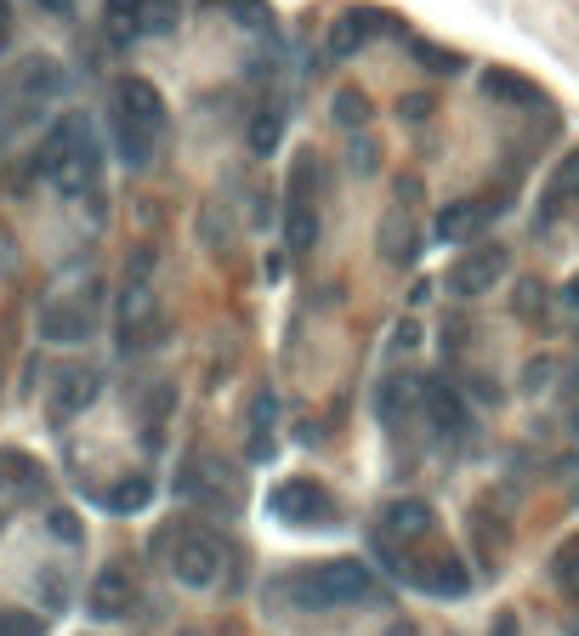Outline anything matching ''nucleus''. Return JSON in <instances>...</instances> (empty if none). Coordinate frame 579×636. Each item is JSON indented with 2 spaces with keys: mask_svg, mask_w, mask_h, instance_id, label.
I'll return each instance as SVG.
<instances>
[{
  "mask_svg": "<svg viewBox=\"0 0 579 636\" xmlns=\"http://www.w3.org/2000/svg\"><path fill=\"white\" fill-rule=\"evenodd\" d=\"M409 52H415V63H421L426 74H460V52H449V46H432V40H409Z\"/></svg>",
  "mask_w": 579,
  "mask_h": 636,
  "instance_id": "nucleus-23",
  "label": "nucleus"
},
{
  "mask_svg": "<svg viewBox=\"0 0 579 636\" xmlns=\"http://www.w3.org/2000/svg\"><path fill=\"white\" fill-rule=\"evenodd\" d=\"M545 381H551V364H545V358L540 364H528V387H545Z\"/></svg>",
  "mask_w": 579,
  "mask_h": 636,
  "instance_id": "nucleus-34",
  "label": "nucleus"
},
{
  "mask_svg": "<svg viewBox=\"0 0 579 636\" xmlns=\"http://www.w3.org/2000/svg\"><path fill=\"white\" fill-rule=\"evenodd\" d=\"M568 421H574V438H579V370H574V387H568Z\"/></svg>",
  "mask_w": 579,
  "mask_h": 636,
  "instance_id": "nucleus-33",
  "label": "nucleus"
},
{
  "mask_svg": "<svg viewBox=\"0 0 579 636\" xmlns=\"http://www.w3.org/2000/svg\"><path fill=\"white\" fill-rule=\"evenodd\" d=\"M114 114H125V120H137L142 131H154V137H165V97H159L154 80H142V74H125L120 86H114Z\"/></svg>",
  "mask_w": 579,
  "mask_h": 636,
  "instance_id": "nucleus-8",
  "label": "nucleus"
},
{
  "mask_svg": "<svg viewBox=\"0 0 579 636\" xmlns=\"http://www.w3.org/2000/svg\"><path fill=\"white\" fill-rule=\"evenodd\" d=\"M154 500V477H142V472H131V477H120L114 489H103V506L114 517H125V512H142Z\"/></svg>",
  "mask_w": 579,
  "mask_h": 636,
  "instance_id": "nucleus-20",
  "label": "nucleus"
},
{
  "mask_svg": "<svg viewBox=\"0 0 579 636\" xmlns=\"http://www.w3.org/2000/svg\"><path fill=\"white\" fill-rule=\"evenodd\" d=\"M211 6H228L239 29H267V23H273V6H267V0H211Z\"/></svg>",
  "mask_w": 579,
  "mask_h": 636,
  "instance_id": "nucleus-24",
  "label": "nucleus"
},
{
  "mask_svg": "<svg viewBox=\"0 0 579 636\" xmlns=\"http://www.w3.org/2000/svg\"><path fill=\"white\" fill-rule=\"evenodd\" d=\"M290 585H296L301 608H352V602H364L375 591V580H369V568L358 557H335L324 568H307Z\"/></svg>",
  "mask_w": 579,
  "mask_h": 636,
  "instance_id": "nucleus-1",
  "label": "nucleus"
},
{
  "mask_svg": "<svg viewBox=\"0 0 579 636\" xmlns=\"http://www.w3.org/2000/svg\"><path fill=\"white\" fill-rule=\"evenodd\" d=\"M284 120H290V114H284V97H267V103L250 114V154H262V159L273 154L279 137H284Z\"/></svg>",
  "mask_w": 579,
  "mask_h": 636,
  "instance_id": "nucleus-17",
  "label": "nucleus"
},
{
  "mask_svg": "<svg viewBox=\"0 0 579 636\" xmlns=\"http://www.w3.org/2000/svg\"><path fill=\"white\" fill-rule=\"evenodd\" d=\"M63 69H57L52 57H29L18 69V91H23V103H52V97H63Z\"/></svg>",
  "mask_w": 579,
  "mask_h": 636,
  "instance_id": "nucleus-15",
  "label": "nucleus"
},
{
  "mask_svg": "<svg viewBox=\"0 0 579 636\" xmlns=\"http://www.w3.org/2000/svg\"><path fill=\"white\" fill-rule=\"evenodd\" d=\"M432 108H438V97H432V91H409V97H398V120L421 125V120H432Z\"/></svg>",
  "mask_w": 579,
  "mask_h": 636,
  "instance_id": "nucleus-27",
  "label": "nucleus"
},
{
  "mask_svg": "<svg viewBox=\"0 0 579 636\" xmlns=\"http://www.w3.org/2000/svg\"><path fill=\"white\" fill-rule=\"evenodd\" d=\"M267 512L279 517V523H290V529H313V523H330L335 500L318 489L313 477H284V483H273V495H267Z\"/></svg>",
  "mask_w": 579,
  "mask_h": 636,
  "instance_id": "nucleus-3",
  "label": "nucleus"
},
{
  "mask_svg": "<svg viewBox=\"0 0 579 636\" xmlns=\"http://www.w3.org/2000/svg\"><path fill=\"white\" fill-rule=\"evenodd\" d=\"M404 580L426 597H466L472 591V568L460 563L455 551H432V557H415L404 568Z\"/></svg>",
  "mask_w": 579,
  "mask_h": 636,
  "instance_id": "nucleus-6",
  "label": "nucleus"
},
{
  "mask_svg": "<svg viewBox=\"0 0 579 636\" xmlns=\"http://www.w3.org/2000/svg\"><path fill=\"white\" fill-rule=\"evenodd\" d=\"M511 273V250L506 245H472V250H460L455 262H449V296H489L494 284Z\"/></svg>",
  "mask_w": 579,
  "mask_h": 636,
  "instance_id": "nucleus-2",
  "label": "nucleus"
},
{
  "mask_svg": "<svg viewBox=\"0 0 579 636\" xmlns=\"http://www.w3.org/2000/svg\"><path fill=\"white\" fill-rule=\"evenodd\" d=\"M330 120L341 125V131H358V125H369V97L358 86H341L330 103Z\"/></svg>",
  "mask_w": 579,
  "mask_h": 636,
  "instance_id": "nucleus-22",
  "label": "nucleus"
},
{
  "mask_svg": "<svg viewBox=\"0 0 579 636\" xmlns=\"http://www.w3.org/2000/svg\"><path fill=\"white\" fill-rule=\"evenodd\" d=\"M562 301H568V307H579V273H574V279H568V290H562Z\"/></svg>",
  "mask_w": 579,
  "mask_h": 636,
  "instance_id": "nucleus-35",
  "label": "nucleus"
},
{
  "mask_svg": "<svg viewBox=\"0 0 579 636\" xmlns=\"http://www.w3.org/2000/svg\"><path fill=\"white\" fill-rule=\"evenodd\" d=\"M506 211V199H449L438 211V222H432V239L438 245H472V239H483V228H489L494 216Z\"/></svg>",
  "mask_w": 579,
  "mask_h": 636,
  "instance_id": "nucleus-4",
  "label": "nucleus"
},
{
  "mask_svg": "<svg viewBox=\"0 0 579 636\" xmlns=\"http://www.w3.org/2000/svg\"><path fill=\"white\" fill-rule=\"evenodd\" d=\"M483 97L506 108H545V91L534 80H523L517 69H483Z\"/></svg>",
  "mask_w": 579,
  "mask_h": 636,
  "instance_id": "nucleus-13",
  "label": "nucleus"
},
{
  "mask_svg": "<svg viewBox=\"0 0 579 636\" xmlns=\"http://www.w3.org/2000/svg\"><path fill=\"white\" fill-rule=\"evenodd\" d=\"M557 580H562V591L579 602V551H562L557 557Z\"/></svg>",
  "mask_w": 579,
  "mask_h": 636,
  "instance_id": "nucleus-29",
  "label": "nucleus"
},
{
  "mask_svg": "<svg viewBox=\"0 0 579 636\" xmlns=\"http://www.w3.org/2000/svg\"><path fill=\"white\" fill-rule=\"evenodd\" d=\"M386 636H421V631H415V625H409V619H404V625H392V631H386Z\"/></svg>",
  "mask_w": 579,
  "mask_h": 636,
  "instance_id": "nucleus-37",
  "label": "nucleus"
},
{
  "mask_svg": "<svg viewBox=\"0 0 579 636\" xmlns=\"http://www.w3.org/2000/svg\"><path fill=\"white\" fill-rule=\"evenodd\" d=\"M91 324H97V313H91V301H46L40 307V336L46 341H86Z\"/></svg>",
  "mask_w": 579,
  "mask_h": 636,
  "instance_id": "nucleus-10",
  "label": "nucleus"
},
{
  "mask_svg": "<svg viewBox=\"0 0 579 636\" xmlns=\"http://www.w3.org/2000/svg\"><path fill=\"white\" fill-rule=\"evenodd\" d=\"M6 46H12V6L0 0V52H6Z\"/></svg>",
  "mask_w": 579,
  "mask_h": 636,
  "instance_id": "nucleus-32",
  "label": "nucleus"
},
{
  "mask_svg": "<svg viewBox=\"0 0 579 636\" xmlns=\"http://www.w3.org/2000/svg\"><path fill=\"white\" fill-rule=\"evenodd\" d=\"M182 23V0H137V40L171 35Z\"/></svg>",
  "mask_w": 579,
  "mask_h": 636,
  "instance_id": "nucleus-21",
  "label": "nucleus"
},
{
  "mask_svg": "<svg viewBox=\"0 0 579 636\" xmlns=\"http://www.w3.org/2000/svg\"><path fill=\"white\" fill-rule=\"evenodd\" d=\"M568 636H579V619H568Z\"/></svg>",
  "mask_w": 579,
  "mask_h": 636,
  "instance_id": "nucleus-38",
  "label": "nucleus"
},
{
  "mask_svg": "<svg viewBox=\"0 0 579 636\" xmlns=\"http://www.w3.org/2000/svg\"><path fill=\"white\" fill-rule=\"evenodd\" d=\"M97 387H103V375L91 370V364H74V370H63L57 375V387H52V421L63 426V421H74L80 409L97 398Z\"/></svg>",
  "mask_w": 579,
  "mask_h": 636,
  "instance_id": "nucleus-9",
  "label": "nucleus"
},
{
  "mask_svg": "<svg viewBox=\"0 0 579 636\" xmlns=\"http://www.w3.org/2000/svg\"><path fill=\"white\" fill-rule=\"evenodd\" d=\"M500 636H517V619L511 614H500Z\"/></svg>",
  "mask_w": 579,
  "mask_h": 636,
  "instance_id": "nucleus-36",
  "label": "nucleus"
},
{
  "mask_svg": "<svg viewBox=\"0 0 579 636\" xmlns=\"http://www.w3.org/2000/svg\"><path fill=\"white\" fill-rule=\"evenodd\" d=\"M415 228H409V216H404V205H398V211H386V222H381V256L392 267H409L415 262Z\"/></svg>",
  "mask_w": 579,
  "mask_h": 636,
  "instance_id": "nucleus-18",
  "label": "nucleus"
},
{
  "mask_svg": "<svg viewBox=\"0 0 579 636\" xmlns=\"http://www.w3.org/2000/svg\"><path fill=\"white\" fill-rule=\"evenodd\" d=\"M46 18H74V0H35Z\"/></svg>",
  "mask_w": 579,
  "mask_h": 636,
  "instance_id": "nucleus-31",
  "label": "nucleus"
},
{
  "mask_svg": "<svg viewBox=\"0 0 579 636\" xmlns=\"http://www.w3.org/2000/svg\"><path fill=\"white\" fill-rule=\"evenodd\" d=\"M375 35H404V29L386 18V12H375V6H352V12H341V18L330 23V40H324V52H330L335 63H347V57H358Z\"/></svg>",
  "mask_w": 579,
  "mask_h": 636,
  "instance_id": "nucleus-5",
  "label": "nucleus"
},
{
  "mask_svg": "<svg viewBox=\"0 0 579 636\" xmlns=\"http://www.w3.org/2000/svg\"><path fill=\"white\" fill-rule=\"evenodd\" d=\"M91 614L97 619H120L125 608H131V574H125L120 563L114 568H103V574H97V580H91Z\"/></svg>",
  "mask_w": 579,
  "mask_h": 636,
  "instance_id": "nucleus-14",
  "label": "nucleus"
},
{
  "mask_svg": "<svg viewBox=\"0 0 579 636\" xmlns=\"http://www.w3.org/2000/svg\"><path fill=\"white\" fill-rule=\"evenodd\" d=\"M46 529H52L57 540H69V546H80V540H86V529H80V517H74V512H63V506H57V512H46Z\"/></svg>",
  "mask_w": 579,
  "mask_h": 636,
  "instance_id": "nucleus-28",
  "label": "nucleus"
},
{
  "mask_svg": "<svg viewBox=\"0 0 579 636\" xmlns=\"http://www.w3.org/2000/svg\"><path fill=\"white\" fill-rule=\"evenodd\" d=\"M426 415H432L438 438H466L472 432V409L460 404L455 387H426Z\"/></svg>",
  "mask_w": 579,
  "mask_h": 636,
  "instance_id": "nucleus-12",
  "label": "nucleus"
},
{
  "mask_svg": "<svg viewBox=\"0 0 579 636\" xmlns=\"http://www.w3.org/2000/svg\"><path fill=\"white\" fill-rule=\"evenodd\" d=\"M216 568H222V546H216L211 534H176V551H171V574L182 585H193V591H205V585H216Z\"/></svg>",
  "mask_w": 579,
  "mask_h": 636,
  "instance_id": "nucleus-7",
  "label": "nucleus"
},
{
  "mask_svg": "<svg viewBox=\"0 0 579 636\" xmlns=\"http://www.w3.org/2000/svg\"><path fill=\"white\" fill-rule=\"evenodd\" d=\"M432 529H438V517H432L426 500H392L386 517H381V534L386 540H398V546H415V540H426Z\"/></svg>",
  "mask_w": 579,
  "mask_h": 636,
  "instance_id": "nucleus-11",
  "label": "nucleus"
},
{
  "mask_svg": "<svg viewBox=\"0 0 579 636\" xmlns=\"http://www.w3.org/2000/svg\"><path fill=\"white\" fill-rule=\"evenodd\" d=\"M347 171H352V177H375V171H381V142H375V137H352Z\"/></svg>",
  "mask_w": 579,
  "mask_h": 636,
  "instance_id": "nucleus-25",
  "label": "nucleus"
},
{
  "mask_svg": "<svg viewBox=\"0 0 579 636\" xmlns=\"http://www.w3.org/2000/svg\"><path fill=\"white\" fill-rule=\"evenodd\" d=\"M517 313H523V318L545 313V290H540V284H523V290H517Z\"/></svg>",
  "mask_w": 579,
  "mask_h": 636,
  "instance_id": "nucleus-30",
  "label": "nucleus"
},
{
  "mask_svg": "<svg viewBox=\"0 0 579 636\" xmlns=\"http://www.w3.org/2000/svg\"><path fill=\"white\" fill-rule=\"evenodd\" d=\"M114 148H120V159L131 165V171H142V165H154V148H159V137H154V131H142L137 120H125V114H114Z\"/></svg>",
  "mask_w": 579,
  "mask_h": 636,
  "instance_id": "nucleus-16",
  "label": "nucleus"
},
{
  "mask_svg": "<svg viewBox=\"0 0 579 636\" xmlns=\"http://www.w3.org/2000/svg\"><path fill=\"white\" fill-rule=\"evenodd\" d=\"M273 415H279L273 392H256V409H250V443H245V455L256 460V466L273 460Z\"/></svg>",
  "mask_w": 579,
  "mask_h": 636,
  "instance_id": "nucleus-19",
  "label": "nucleus"
},
{
  "mask_svg": "<svg viewBox=\"0 0 579 636\" xmlns=\"http://www.w3.org/2000/svg\"><path fill=\"white\" fill-rule=\"evenodd\" d=\"M0 636H46V619L23 608H0Z\"/></svg>",
  "mask_w": 579,
  "mask_h": 636,
  "instance_id": "nucleus-26",
  "label": "nucleus"
}]
</instances>
